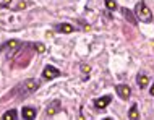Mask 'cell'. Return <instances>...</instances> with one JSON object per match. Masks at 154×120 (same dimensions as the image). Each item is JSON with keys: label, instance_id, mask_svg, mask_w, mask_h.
<instances>
[{"label": "cell", "instance_id": "obj_1", "mask_svg": "<svg viewBox=\"0 0 154 120\" xmlns=\"http://www.w3.org/2000/svg\"><path fill=\"white\" fill-rule=\"evenodd\" d=\"M135 11H136V16L141 20V21H144V23H149L152 20V13H151V10L148 8L146 3H143V2H140L138 5H136L135 8Z\"/></svg>", "mask_w": 154, "mask_h": 120}, {"label": "cell", "instance_id": "obj_2", "mask_svg": "<svg viewBox=\"0 0 154 120\" xmlns=\"http://www.w3.org/2000/svg\"><path fill=\"white\" fill-rule=\"evenodd\" d=\"M37 88H39V83H37V80H32V78H29V80H24L16 89L21 91L23 96H28L29 93H34Z\"/></svg>", "mask_w": 154, "mask_h": 120}, {"label": "cell", "instance_id": "obj_3", "mask_svg": "<svg viewBox=\"0 0 154 120\" xmlns=\"http://www.w3.org/2000/svg\"><path fill=\"white\" fill-rule=\"evenodd\" d=\"M60 76V70L52 67V65H47L44 70H42V78L44 80H54V78Z\"/></svg>", "mask_w": 154, "mask_h": 120}, {"label": "cell", "instance_id": "obj_4", "mask_svg": "<svg viewBox=\"0 0 154 120\" xmlns=\"http://www.w3.org/2000/svg\"><path fill=\"white\" fill-rule=\"evenodd\" d=\"M21 47V42L20 41H16V39H13V41H7V42H3L2 45H0V54H2L3 51H16V49H20Z\"/></svg>", "mask_w": 154, "mask_h": 120}, {"label": "cell", "instance_id": "obj_5", "mask_svg": "<svg viewBox=\"0 0 154 120\" xmlns=\"http://www.w3.org/2000/svg\"><path fill=\"white\" fill-rule=\"evenodd\" d=\"M115 91H117V94L122 99H128V97H130V94H131L130 86H127V85H119L117 88H115Z\"/></svg>", "mask_w": 154, "mask_h": 120}, {"label": "cell", "instance_id": "obj_6", "mask_svg": "<svg viewBox=\"0 0 154 120\" xmlns=\"http://www.w3.org/2000/svg\"><path fill=\"white\" fill-rule=\"evenodd\" d=\"M110 101H112V96H102V97H99V99H96L94 101V106L97 107V109H106L107 106L110 104Z\"/></svg>", "mask_w": 154, "mask_h": 120}, {"label": "cell", "instance_id": "obj_7", "mask_svg": "<svg viewBox=\"0 0 154 120\" xmlns=\"http://www.w3.org/2000/svg\"><path fill=\"white\" fill-rule=\"evenodd\" d=\"M21 115L24 120H34L36 118V109L34 107H23Z\"/></svg>", "mask_w": 154, "mask_h": 120}, {"label": "cell", "instance_id": "obj_8", "mask_svg": "<svg viewBox=\"0 0 154 120\" xmlns=\"http://www.w3.org/2000/svg\"><path fill=\"white\" fill-rule=\"evenodd\" d=\"M55 29L59 32H63V34H70V32L75 31V28L72 26V24H68V23H62V24H57Z\"/></svg>", "mask_w": 154, "mask_h": 120}, {"label": "cell", "instance_id": "obj_9", "mask_svg": "<svg viewBox=\"0 0 154 120\" xmlns=\"http://www.w3.org/2000/svg\"><path fill=\"white\" fill-rule=\"evenodd\" d=\"M128 118L130 120H140V112H138V106L133 104L128 110Z\"/></svg>", "mask_w": 154, "mask_h": 120}, {"label": "cell", "instance_id": "obj_10", "mask_svg": "<svg viewBox=\"0 0 154 120\" xmlns=\"http://www.w3.org/2000/svg\"><path fill=\"white\" fill-rule=\"evenodd\" d=\"M136 80H138V86H140L141 89H144V88H146V86L149 85V78L144 75V73H140Z\"/></svg>", "mask_w": 154, "mask_h": 120}, {"label": "cell", "instance_id": "obj_11", "mask_svg": "<svg viewBox=\"0 0 154 120\" xmlns=\"http://www.w3.org/2000/svg\"><path fill=\"white\" fill-rule=\"evenodd\" d=\"M59 106H60V102H59V101H54L52 104H51V107H49V109L45 110V114H47V115H54V114L57 112V110H59Z\"/></svg>", "mask_w": 154, "mask_h": 120}, {"label": "cell", "instance_id": "obj_12", "mask_svg": "<svg viewBox=\"0 0 154 120\" xmlns=\"http://www.w3.org/2000/svg\"><path fill=\"white\" fill-rule=\"evenodd\" d=\"M2 120H16V110H15V109H10V110H7V112L3 114Z\"/></svg>", "mask_w": 154, "mask_h": 120}, {"label": "cell", "instance_id": "obj_13", "mask_svg": "<svg viewBox=\"0 0 154 120\" xmlns=\"http://www.w3.org/2000/svg\"><path fill=\"white\" fill-rule=\"evenodd\" d=\"M122 11H123V15H125V18H127V20H128V21H131L133 24H135V23H136V20H135V18H133V13H131V11H130V10H128V8H122Z\"/></svg>", "mask_w": 154, "mask_h": 120}, {"label": "cell", "instance_id": "obj_14", "mask_svg": "<svg viewBox=\"0 0 154 120\" xmlns=\"http://www.w3.org/2000/svg\"><path fill=\"white\" fill-rule=\"evenodd\" d=\"M106 7L109 8V10H117V3H115V0H106Z\"/></svg>", "mask_w": 154, "mask_h": 120}, {"label": "cell", "instance_id": "obj_15", "mask_svg": "<svg viewBox=\"0 0 154 120\" xmlns=\"http://www.w3.org/2000/svg\"><path fill=\"white\" fill-rule=\"evenodd\" d=\"M11 5V0H0V7L2 8H8Z\"/></svg>", "mask_w": 154, "mask_h": 120}, {"label": "cell", "instance_id": "obj_16", "mask_svg": "<svg viewBox=\"0 0 154 120\" xmlns=\"http://www.w3.org/2000/svg\"><path fill=\"white\" fill-rule=\"evenodd\" d=\"M36 51H37V52H39V54H42V52L45 51V47H44V45H42V44H36Z\"/></svg>", "mask_w": 154, "mask_h": 120}, {"label": "cell", "instance_id": "obj_17", "mask_svg": "<svg viewBox=\"0 0 154 120\" xmlns=\"http://www.w3.org/2000/svg\"><path fill=\"white\" fill-rule=\"evenodd\" d=\"M81 72L83 73H89V67L88 65H81Z\"/></svg>", "mask_w": 154, "mask_h": 120}, {"label": "cell", "instance_id": "obj_18", "mask_svg": "<svg viewBox=\"0 0 154 120\" xmlns=\"http://www.w3.org/2000/svg\"><path fill=\"white\" fill-rule=\"evenodd\" d=\"M151 94H152V96H154V85L151 86Z\"/></svg>", "mask_w": 154, "mask_h": 120}, {"label": "cell", "instance_id": "obj_19", "mask_svg": "<svg viewBox=\"0 0 154 120\" xmlns=\"http://www.w3.org/2000/svg\"><path fill=\"white\" fill-rule=\"evenodd\" d=\"M102 120H112V118H109V117H107V118H102Z\"/></svg>", "mask_w": 154, "mask_h": 120}]
</instances>
